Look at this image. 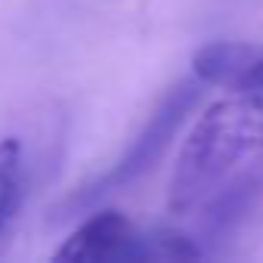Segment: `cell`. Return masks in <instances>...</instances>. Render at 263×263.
Returning a JSON list of instances; mask_svg holds the SVG:
<instances>
[{"mask_svg":"<svg viewBox=\"0 0 263 263\" xmlns=\"http://www.w3.org/2000/svg\"><path fill=\"white\" fill-rule=\"evenodd\" d=\"M263 149V50L232 87L217 99L186 137L171 174L167 204L183 214L211 195L226 174Z\"/></svg>","mask_w":263,"mask_h":263,"instance_id":"6da1fadb","label":"cell"},{"mask_svg":"<svg viewBox=\"0 0 263 263\" xmlns=\"http://www.w3.org/2000/svg\"><path fill=\"white\" fill-rule=\"evenodd\" d=\"M263 47H251V44H232V41H217V44H208L201 47L195 56H192V65H195V78L201 84H217V87H226L232 90L245 71L251 68V62L257 59Z\"/></svg>","mask_w":263,"mask_h":263,"instance_id":"277c9868","label":"cell"},{"mask_svg":"<svg viewBox=\"0 0 263 263\" xmlns=\"http://www.w3.org/2000/svg\"><path fill=\"white\" fill-rule=\"evenodd\" d=\"M201 257V248H195L186 235L171 229L140 232L137 238V260H195Z\"/></svg>","mask_w":263,"mask_h":263,"instance_id":"8992f818","label":"cell"},{"mask_svg":"<svg viewBox=\"0 0 263 263\" xmlns=\"http://www.w3.org/2000/svg\"><path fill=\"white\" fill-rule=\"evenodd\" d=\"M22 198V146L16 140H0V229L16 214Z\"/></svg>","mask_w":263,"mask_h":263,"instance_id":"5b68a950","label":"cell"},{"mask_svg":"<svg viewBox=\"0 0 263 263\" xmlns=\"http://www.w3.org/2000/svg\"><path fill=\"white\" fill-rule=\"evenodd\" d=\"M137 226L121 211H99L84 220L65 245L53 254L68 263H105V260H137Z\"/></svg>","mask_w":263,"mask_h":263,"instance_id":"3957f363","label":"cell"},{"mask_svg":"<svg viewBox=\"0 0 263 263\" xmlns=\"http://www.w3.org/2000/svg\"><path fill=\"white\" fill-rule=\"evenodd\" d=\"M195 96H198V81L180 84V87L158 105V111L152 115V121L146 124V130L134 140L130 152H127L105 177H99L96 183H90L84 192H74L68 204H87V201H93V198H99V195L118 189V186H127L130 180H137L143 171H149V167L158 161V155L164 152V146L171 143L174 130L180 127V121H183V115L189 111V105L195 102Z\"/></svg>","mask_w":263,"mask_h":263,"instance_id":"7a4b0ae2","label":"cell"}]
</instances>
